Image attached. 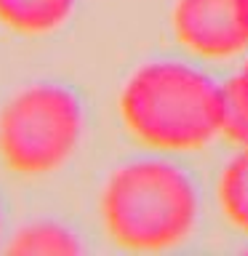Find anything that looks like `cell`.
<instances>
[{"mask_svg":"<svg viewBox=\"0 0 248 256\" xmlns=\"http://www.w3.org/2000/svg\"><path fill=\"white\" fill-rule=\"evenodd\" d=\"M224 88V115L222 131L235 144L248 150V64Z\"/></svg>","mask_w":248,"mask_h":256,"instance_id":"cell-8","label":"cell"},{"mask_svg":"<svg viewBox=\"0 0 248 256\" xmlns=\"http://www.w3.org/2000/svg\"><path fill=\"white\" fill-rule=\"evenodd\" d=\"M238 16H240V24L248 32V0H238Z\"/></svg>","mask_w":248,"mask_h":256,"instance_id":"cell-9","label":"cell"},{"mask_svg":"<svg viewBox=\"0 0 248 256\" xmlns=\"http://www.w3.org/2000/svg\"><path fill=\"white\" fill-rule=\"evenodd\" d=\"M83 136V107L64 86L35 83L0 112V158L14 174L46 176L62 168Z\"/></svg>","mask_w":248,"mask_h":256,"instance_id":"cell-3","label":"cell"},{"mask_svg":"<svg viewBox=\"0 0 248 256\" xmlns=\"http://www.w3.org/2000/svg\"><path fill=\"white\" fill-rule=\"evenodd\" d=\"M219 195H222L224 214L240 230L248 232V150H243L227 166V171L222 176Z\"/></svg>","mask_w":248,"mask_h":256,"instance_id":"cell-7","label":"cell"},{"mask_svg":"<svg viewBox=\"0 0 248 256\" xmlns=\"http://www.w3.org/2000/svg\"><path fill=\"white\" fill-rule=\"evenodd\" d=\"M198 198L179 168L160 160L128 163L112 174L102 195L104 227L134 251H158L190 235Z\"/></svg>","mask_w":248,"mask_h":256,"instance_id":"cell-2","label":"cell"},{"mask_svg":"<svg viewBox=\"0 0 248 256\" xmlns=\"http://www.w3.org/2000/svg\"><path fill=\"white\" fill-rule=\"evenodd\" d=\"M174 24L182 43L203 56H230L248 46L238 0H179Z\"/></svg>","mask_w":248,"mask_h":256,"instance_id":"cell-4","label":"cell"},{"mask_svg":"<svg viewBox=\"0 0 248 256\" xmlns=\"http://www.w3.org/2000/svg\"><path fill=\"white\" fill-rule=\"evenodd\" d=\"M0 230H3V219H0Z\"/></svg>","mask_w":248,"mask_h":256,"instance_id":"cell-10","label":"cell"},{"mask_svg":"<svg viewBox=\"0 0 248 256\" xmlns=\"http://www.w3.org/2000/svg\"><path fill=\"white\" fill-rule=\"evenodd\" d=\"M120 112L144 144L187 152L222 131L224 88L187 64L158 62L142 67L126 83Z\"/></svg>","mask_w":248,"mask_h":256,"instance_id":"cell-1","label":"cell"},{"mask_svg":"<svg viewBox=\"0 0 248 256\" xmlns=\"http://www.w3.org/2000/svg\"><path fill=\"white\" fill-rule=\"evenodd\" d=\"M8 251L16 256H75L80 254V243L64 224L30 222L14 232Z\"/></svg>","mask_w":248,"mask_h":256,"instance_id":"cell-6","label":"cell"},{"mask_svg":"<svg viewBox=\"0 0 248 256\" xmlns=\"http://www.w3.org/2000/svg\"><path fill=\"white\" fill-rule=\"evenodd\" d=\"M75 0H0V22L16 32L40 35L70 19Z\"/></svg>","mask_w":248,"mask_h":256,"instance_id":"cell-5","label":"cell"}]
</instances>
